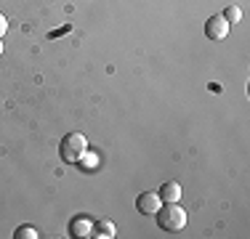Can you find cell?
Segmentation results:
<instances>
[{
    "instance_id": "9",
    "label": "cell",
    "mask_w": 250,
    "mask_h": 239,
    "mask_svg": "<svg viewBox=\"0 0 250 239\" xmlns=\"http://www.w3.org/2000/svg\"><path fill=\"white\" fill-rule=\"evenodd\" d=\"M14 237H16V239H38L40 231L35 229V226H19V229L14 231Z\"/></svg>"
},
{
    "instance_id": "4",
    "label": "cell",
    "mask_w": 250,
    "mask_h": 239,
    "mask_svg": "<svg viewBox=\"0 0 250 239\" xmlns=\"http://www.w3.org/2000/svg\"><path fill=\"white\" fill-rule=\"evenodd\" d=\"M160 207H163V199H160L157 191H141L139 199H136V210L141 215H154Z\"/></svg>"
},
{
    "instance_id": "11",
    "label": "cell",
    "mask_w": 250,
    "mask_h": 239,
    "mask_svg": "<svg viewBox=\"0 0 250 239\" xmlns=\"http://www.w3.org/2000/svg\"><path fill=\"white\" fill-rule=\"evenodd\" d=\"M5 32H8V19H5L3 14H0V38H3Z\"/></svg>"
},
{
    "instance_id": "8",
    "label": "cell",
    "mask_w": 250,
    "mask_h": 239,
    "mask_svg": "<svg viewBox=\"0 0 250 239\" xmlns=\"http://www.w3.org/2000/svg\"><path fill=\"white\" fill-rule=\"evenodd\" d=\"M221 16L229 24H237V21H242V8H240V5H226V11H224Z\"/></svg>"
},
{
    "instance_id": "3",
    "label": "cell",
    "mask_w": 250,
    "mask_h": 239,
    "mask_svg": "<svg viewBox=\"0 0 250 239\" xmlns=\"http://www.w3.org/2000/svg\"><path fill=\"white\" fill-rule=\"evenodd\" d=\"M229 27H231V24L226 21L221 14H218V16H210V19L205 21V38L213 40V43H216V40H224L226 35H229Z\"/></svg>"
},
{
    "instance_id": "7",
    "label": "cell",
    "mask_w": 250,
    "mask_h": 239,
    "mask_svg": "<svg viewBox=\"0 0 250 239\" xmlns=\"http://www.w3.org/2000/svg\"><path fill=\"white\" fill-rule=\"evenodd\" d=\"M91 237H96V239H112V237H117V229H115V223H112V220L101 218V220H93V234Z\"/></svg>"
},
{
    "instance_id": "12",
    "label": "cell",
    "mask_w": 250,
    "mask_h": 239,
    "mask_svg": "<svg viewBox=\"0 0 250 239\" xmlns=\"http://www.w3.org/2000/svg\"><path fill=\"white\" fill-rule=\"evenodd\" d=\"M3 48H5V45H3V38H0V53H3Z\"/></svg>"
},
{
    "instance_id": "2",
    "label": "cell",
    "mask_w": 250,
    "mask_h": 239,
    "mask_svg": "<svg viewBox=\"0 0 250 239\" xmlns=\"http://www.w3.org/2000/svg\"><path fill=\"white\" fill-rule=\"evenodd\" d=\"M88 152V139L83 133H67L62 139L59 154H62L64 162H80V157Z\"/></svg>"
},
{
    "instance_id": "5",
    "label": "cell",
    "mask_w": 250,
    "mask_h": 239,
    "mask_svg": "<svg viewBox=\"0 0 250 239\" xmlns=\"http://www.w3.org/2000/svg\"><path fill=\"white\" fill-rule=\"evenodd\" d=\"M69 234L75 239H85L93 234V220L88 218V215H75L72 220H69Z\"/></svg>"
},
{
    "instance_id": "10",
    "label": "cell",
    "mask_w": 250,
    "mask_h": 239,
    "mask_svg": "<svg viewBox=\"0 0 250 239\" xmlns=\"http://www.w3.org/2000/svg\"><path fill=\"white\" fill-rule=\"evenodd\" d=\"M80 165L83 167H96L99 165V157H96V154H91V149H88V152L80 157Z\"/></svg>"
},
{
    "instance_id": "1",
    "label": "cell",
    "mask_w": 250,
    "mask_h": 239,
    "mask_svg": "<svg viewBox=\"0 0 250 239\" xmlns=\"http://www.w3.org/2000/svg\"><path fill=\"white\" fill-rule=\"evenodd\" d=\"M154 215H157V226L163 231H181L187 226V210L178 202H163V207Z\"/></svg>"
},
{
    "instance_id": "6",
    "label": "cell",
    "mask_w": 250,
    "mask_h": 239,
    "mask_svg": "<svg viewBox=\"0 0 250 239\" xmlns=\"http://www.w3.org/2000/svg\"><path fill=\"white\" fill-rule=\"evenodd\" d=\"M160 199L163 202H178L181 199V183L178 181H165L163 186H160Z\"/></svg>"
}]
</instances>
